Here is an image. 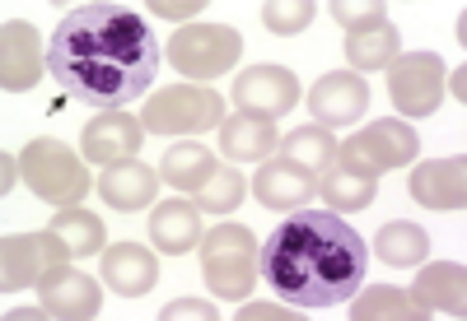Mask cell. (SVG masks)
I'll return each instance as SVG.
<instances>
[{"instance_id": "1", "label": "cell", "mask_w": 467, "mask_h": 321, "mask_svg": "<svg viewBox=\"0 0 467 321\" xmlns=\"http://www.w3.org/2000/svg\"><path fill=\"white\" fill-rule=\"evenodd\" d=\"M47 75L94 112H127L160 79V37L127 5H75L47 37Z\"/></svg>"}, {"instance_id": "2", "label": "cell", "mask_w": 467, "mask_h": 321, "mask_svg": "<svg viewBox=\"0 0 467 321\" xmlns=\"http://www.w3.org/2000/svg\"><path fill=\"white\" fill-rule=\"evenodd\" d=\"M369 275L365 237L337 210H295L262 243V279L285 307L327 312L360 294Z\"/></svg>"}, {"instance_id": "3", "label": "cell", "mask_w": 467, "mask_h": 321, "mask_svg": "<svg viewBox=\"0 0 467 321\" xmlns=\"http://www.w3.org/2000/svg\"><path fill=\"white\" fill-rule=\"evenodd\" d=\"M202 275L215 298L239 303L262 279V243L248 224H220L202 233Z\"/></svg>"}, {"instance_id": "4", "label": "cell", "mask_w": 467, "mask_h": 321, "mask_svg": "<svg viewBox=\"0 0 467 321\" xmlns=\"http://www.w3.org/2000/svg\"><path fill=\"white\" fill-rule=\"evenodd\" d=\"M19 173H24V182H28V191L37 200H52V206H61V210H70L75 200L89 196L85 158L61 140H33L19 154Z\"/></svg>"}, {"instance_id": "5", "label": "cell", "mask_w": 467, "mask_h": 321, "mask_svg": "<svg viewBox=\"0 0 467 321\" xmlns=\"http://www.w3.org/2000/svg\"><path fill=\"white\" fill-rule=\"evenodd\" d=\"M220 122H224V98L202 85L160 89L140 107V126L150 135H202V131H220Z\"/></svg>"}, {"instance_id": "6", "label": "cell", "mask_w": 467, "mask_h": 321, "mask_svg": "<svg viewBox=\"0 0 467 321\" xmlns=\"http://www.w3.org/2000/svg\"><path fill=\"white\" fill-rule=\"evenodd\" d=\"M169 65L182 70L187 79H220L239 65L244 37L229 24H187L169 37Z\"/></svg>"}, {"instance_id": "7", "label": "cell", "mask_w": 467, "mask_h": 321, "mask_svg": "<svg viewBox=\"0 0 467 321\" xmlns=\"http://www.w3.org/2000/svg\"><path fill=\"white\" fill-rule=\"evenodd\" d=\"M416 131L398 116H383V122L356 131L346 145H337V164L350 168V173H365V177H383L388 168H402V164H416Z\"/></svg>"}, {"instance_id": "8", "label": "cell", "mask_w": 467, "mask_h": 321, "mask_svg": "<svg viewBox=\"0 0 467 321\" xmlns=\"http://www.w3.org/2000/svg\"><path fill=\"white\" fill-rule=\"evenodd\" d=\"M388 98L402 116H431L444 103V61L435 52H407L388 65Z\"/></svg>"}, {"instance_id": "9", "label": "cell", "mask_w": 467, "mask_h": 321, "mask_svg": "<svg viewBox=\"0 0 467 321\" xmlns=\"http://www.w3.org/2000/svg\"><path fill=\"white\" fill-rule=\"evenodd\" d=\"M66 261H70V247L61 243L52 228H47V233H15V237H5L0 285H5V294L28 289V285H37L47 270H57V266H66Z\"/></svg>"}, {"instance_id": "10", "label": "cell", "mask_w": 467, "mask_h": 321, "mask_svg": "<svg viewBox=\"0 0 467 321\" xmlns=\"http://www.w3.org/2000/svg\"><path fill=\"white\" fill-rule=\"evenodd\" d=\"M234 107L248 116L281 122L290 107H299V79L285 65H248L234 79Z\"/></svg>"}, {"instance_id": "11", "label": "cell", "mask_w": 467, "mask_h": 321, "mask_svg": "<svg viewBox=\"0 0 467 321\" xmlns=\"http://www.w3.org/2000/svg\"><path fill=\"white\" fill-rule=\"evenodd\" d=\"M308 112H314L318 126H356L369 112V85L356 70H332L323 75L314 89H308Z\"/></svg>"}, {"instance_id": "12", "label": "cell", "mask_w": 467, "mask_h": 321, "mask_svg": "<svg viewBox=\"0 0 467 321\" xmlns=\"http://www.w3.org/2000/svg\"><path fill=\"white\" fill-rule=\"evenodd\" d=\"M43 65H47V47H43V37H37V28L24 24V19H10L5 33H0V89L5 94L33 89Z\"/></svg>"}, {"instance_id": "13", "label": "cell", "mask_w": 467, "mask_h": 321, "mask_svg": "<svg viewBox=\"0 0 467 321\" xmlns=\"http://www.w3.org/2000/svg\"><path fill=\"white\" fill-rule=\"evenodd\" d=\"M37 294H43V307L52 316H70V321H89L99 316L103 307V289L99 279L85 275V270H70V266H57L37 279Z\"/></svg>"}, {"instance_id": "14", "label": "cell", "mask_w": 467, "mask_h": 321, "mask_svg": "<svg viewBox=\"0 0 467 321\" xmlns=\"http://www.w3.org/2000/svg\"><path fill=\"white\" fill-rule=\"evenodd\" d=\"M253 196L262 200L266 210L295 215V210H304L308 200L318 196V177L304 173L299 164H290V158H266V164L257 168V177H253Z\"/></svg>"}, {"instance_id": "15", "label": "cell", "mask_w": 467, "mask_h": 321, "mask_svg": "<svg viewBox=\"0 0 467 321\" xmlns=\"http://www.w3.org/2000/svg\"><path fill=\"white\" fill-rule=\"evenodd\" d=\"M145 145V126L140 116H127V112H99L94 122H85V158L89 164H127L136 158Z\"/></svg>"}, {"instance_id": "16", "label": "cell", "mask_w": 467, "mask_h": 321, "mask_svg": "<svg viewBox=\"0 0 467 321\" xmlns=\"http://www.w3.org/2000/svg\"><path fill=\"white\" fill-rule=\"evenodd\" d=\"M411 196L425 210H462L467 206V158H435L411 168Z\"/></svg>"}, {"instance_id": "17", "label": "cell", "mask_w": 467, "mask_h": 321, "mask_svg": "<svg viewBox=\"0 0 467 321\" xmlns=\"http://www.w3.org/2000/svg\"><path fill=\"white\" fill-rule=\"evenodd\" d=\"M99 275L108 279L112 294L145 298L154 289V279H160V261H154V252L140 247V243H117V247L103 252V270Z\"/></svg>"}, {"instance_id": "18", "label": "cell", "mask_w": 467, "mask_h": 321, "mask_svg": "<svg viewBox=\"0 0 467 321\" xmlns=\"http://www.w3.org/2000/svg\"><path fill=\"white\" fill-rule=\"evenodd\" d=\"M202 210L197 200H160V210L150 215V243L164 256H182L202 247Z\"/></svg>"}, {"instance_id": "19", "label": "cell", "mask_w": 467, "mask_h": 321, "mask_svg": "<svg viewBox=\"0 0 467 321\" xmlns=\"http://www.w3.org/2000/svg\"><path fill=\"white\" fill-rule=\"evenodd\" d=\"M99 196L108 200L112 210L136 215V210H145L150 200L160 196V173H154L150 164H136V158H127V164H112V168L99 177Z\"/></svg>"}, {"instance_id": "20", "label": "cell", "mask_w": 467, "mask_h": 321, "mask_svg": "<svg viewBox=\"0 0 467 321\" xmlns=\"http://www.w3.org/2000/svg\"><path fill=\"white\" fill-rule=\"evenodd\" d=\"M416 303L425 312H449V316H462L467 307V270L458 261H435V266H425L420 261V275H416Z\"/></svg>"}, {"instance_id": "21", "label": "cell", "mask_w": 467, "mask_h": 321, "mask_svg": "<svg viewBox=\"0 0 467 321\" xmlns=\"http://www.w3.org/2000/svg\"><path fill=\"white\" fill-rule=\"evenodd\" d=\"M276 126L266 116H248V112H234L220 122V149L234 158V164H266L276 154Z\"/></svg>"}, {"instance_id": "22", "label": "cell", "mask_w": 467, "mask_h": 321, "mask_svg": "<svg viewBox=\"0 0 467 321\" xmlns=\"http://www.w3.org/2000/svg\"><path fill=\"white\" fill-rule=\"evenodd\" d=\"M374 256L383 266H398V270H416L425 256H431V233L420 224H407V219H393L374 233Z\"/></svg>"}, {"instance_id": "23", "label": "cell", "mask_w": 467, "mask_h": 321, "mask_svg": "<svg viewBox=\"0 0 467 321\" xmlns=\"http://www.w3.org/2000/svg\"><path fill=\"white\" fill-rule=\"evenodd\" d=\"M318 196L327 200V210H337V215H356V210H369V206H374L379 177H365V173H350V168L332 164V168L318 177Z\"/></svg>"}, {"instance_id": "24", "label": "cell", "mask_w": 467, "mask_h": 321, "mask_svg": "<svg viewBox=\"0 0 467 321\" xmlns=\"http://www.w3.org/2000/svg\"><path fill=\"white\" fill-rule=\"evenodd\" d=\"M425 316L431 312L416 303V294L393 289V285H379L350 298V321H425Z\"/></svg>"}, {"instance_id": "25", "label": "cell", "mask_w": 467, "mask_h": 321, "mask_svg": "<svg viewBox=\"0 0 467 321\" xmlns=\"http://www.w3.org/2000/svg\"><path fill=\"white\" fill-rule=\"evenodd\" d=\"M215 168H220L215 154H211L202 140H182V145H173V149L160 158V177H164L173 191H197Z\"/></svg>"}, {"instance_id": "26", "label": "cell", "mask_w": 467, "mask_h": 321, "mask_svg": "<svg viewBox=\"0 0 467 321\" xmlns=\"http://www.w3.org/2000/svg\"><path fill=\"white\" fill-rule=\"evenodd\" d=\"M346 61L356 65V75L388 70L398 61V28L383 19V24H369L360 33H346Z\"/></svg>"}, {"instance_id": "27", "label": "cell", "mask_w": 467, "mask_h": 321, "mask_svg": "<svg viewBox=\"0 0 467 321\" xmlns=\"http://www.w3.org/2000/svg\"><path fill=\"white\" fill-rule=\"evenodd\" d=\"M281 158H290V164H299L304 173L323 177L332 164H337V135L327 126H299L281 140Z\"/></svg>"}, {"instance_id": "28", "label": "cell", "mask_w": 467, "mask_h": 321, "mask_svg": "<svg viewBox=\"0 0 467 321\" xmlns=\"http://www.w3.org/2000/svg\"><path fill=\"white\" fill-rule=\"evenodd\" d=\"M52 233L70 247V256H94V252H103V237H108L103 219L89 215V210H80V206L61 210V215L52 219Z\"/></svg>"}, {"instance_id": "29", "label": "cell", "mask_w": 467, "mask_h": 321, "mask_svg": "<svg viewBox=\"0 0 467 321\" xmlns=\"http://www.w3.org/2000/svg\"><path fill=\"white\" fill-rule=\"evenodd\" d=\"M244 191H248L244 173L229 168V164H220V168L197 186V210H202V215H229L234 206H244Z\"/></svg>"}, {"instance_id": "30", "label": "cell", "mask_w": 467, "mask_h": 321, "mask_svg": "<svg viewBox=\"0 0 467 321\" xmlns=\"http://www.w3.org/2000/svg\"><path fill=\"white\" fill-rule=\"evenodd\" d=\"M257 15H262V24H266L271 33L290 37V33H304L308 24H314L318 5H314V0H266Z\"/></svg>"}, {"instance_id": "31", "label": "cell", "mask_w": 467, "mask_h": 321, "mask_svg": "<svg viewBox=\"0 0 467 321\" xmlns=\"http://www.w3.org/2000/svg\"><path fill=\"white\" fill-rule=\"evenodd\" d=\"M327 15H332L346 33H360V28H369V24H383V19H388L383 0H332Z\"/></svg>"}, {"instance_id": "32", "label": "cell", "mask_w": 467, "mask_h": 321, "mask_svg": "<svg viewBox=\"0 0 467 321\" xmlns=\"http://www.w3.org/2000/svg\"><path fill=\"white\" fill-rule=\"evenodd\" d=\"M164 321H178V316H197V321H215L220 312L211 307V303H202V298H173L164 312H160Z\"/></svg>"}, {"instance_id": "33", "label": "cell", "mask_w": 467, "mask_h": 321, "mask_svg": "<svg viewBox=\"0 0 467 321\" xmlns=\"http://www.w3.org/2000/svg\"><path fill=\"white\" fill-rule=\"evenodd\" d=\"M239 316H244V321H271V316H295V312H285V307H276V303H248Z\"/></svg>"}, {"instance_id": "34", "label": "cell", "mask_w": 467, "mask_h": 321, "mask_svg": "<svg viewBox=\"0 0 467 321\" xmlns=\"http://www.w3.org/2000/svg\"><path fill=\"white\" fill-rule=\"evenodd\" d=\"M150 15H164V19H187V15H202V0H197V5H164V0H150Z\"/></svg>"}]
</instances>
